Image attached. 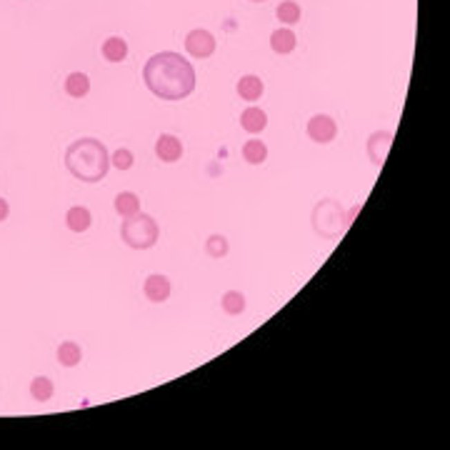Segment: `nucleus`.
<instances>
[{
	"instance_id": "obj_1",
	"label": "nucleus",
	"mask_w": 450,
	"mask_h": 450,
	"mask_svg": "<svg viewBox=\"0 0 450 450\" xmlns=\"http://www.w3.org/2000/svg\"><path fill=\"white\" fill-rule=\"evenodd\" d=\"M143 80L148 91L160 100H183L196 91V68L180 53L163 50L148 58Z\"/></svg>"
},
{
	"instance_id": "obj_2",
	"label": "nucleus",
	"mask_w": 450,
	"mask_h": 450,
	"mask_svg": "<svg viewBox=\"0 0 450 450\" xmlns=\"http://www.w3.org/2000/svg\"><path fill=\"white\" fill-rule=\"evenodd\" d=\"M66 168L83 183H100L111 170V153L98 138H80L68 145Z\"/></svg>"
},
{
	"instance_id": "obj_3",
	"label": "nucleus",
	"mask_w": 450,
	"mask_h": 450,
	"mask_svg": "<svg viewBox=\"0 0 450 450\" xmlns=\"http://www.w3.org/2000/svg\"><path fill=\"white\" fill-rule=\"evenodd\" d=\"M350 225L348 223V216L340 200H333V198H326L320 200L313 208V230L326 238V241H338L340 235L346 233V228Z\"/></svg>"
},
{
	"instance_id": "obj_4",
	"label": "nucleus",
	"mask_w": 450,
	"mask_h": 450,
	"mask_svg": "<svg viewBox=\"0 0 450 450\" xmlns=\"http://www.w3.org/2000/svg\"><path fill=\"white\" fill-rule=\"evenodd\" d=\"M120 238L128 248L133 250H148L153 248L160 238V228L158 223L148 216V213H135L133 218H125L120 225Z\"/></svg>"
},
{
	"instance_id": "obj_5",
	"label": "nucleus",
	"mask_w": 450,
	"mask_h": 450,
	"mask_svg": "<svg viewBox=\"0 0 450 450\" xmlns=\"http://www.w3.org/2000/svg\"><path fill=\"white\" fill-rule=\"evenodd\" d=\"M185 50H188L190 58H210L213 53H216V38H213V33H208V30H203V28H196V30H190L188 35H185Z\"/></svg>"
},
{
	"instance_id": "obj_6",
	"label": "nucleus",
	"mask_w": 450,
	"mask_h": 450,
	"mask_svg": "<svg viewBox=\"0 0 450 450\" xmlns=\"http://www.w3.org/2000/svg\"><path fill=\"white\" fill-rule=\"evenodd\" d=\"M335 135H338V123H335L330 115H323V113H318V115H313L310 120H308V138L313 140V143H333Z\"/></svg>"
},
{
	"instance_id": "obj_7",
	"label": "nucleus",
	"mask_w": 450,
	"mask_h": 450,
	"mask_svg": "<svg viewBox=\"0 0 450 450\" xmlns=\"http://www.w3.org/2000/svg\"><path fill=\"white\" fill-rule=\"evenodd\" d=\"M391 145H393V133L391 131H375L371 138H368V158H371L378 168H383L385 158H388V153H391Z\"/></svg>"
},
{
	"instance_id": "obj_8",
	"label": "nucleus",
	"mask_w": 450,
	"mask_h": 450,
	"mask_svg": "<svg viewBox=\"0 0 450 450\" xmlns=\"http://www.w3.org/2000/svg\"><path fill=\"white\" fill-rule=\"evenodd\" d=\"M170 290H173V288H170V281L160 273L148 275L143 283V293L150 303H165V300L170 298Z\"/></svg>"
},
{
	"instance_id": "obj_9",
	"label": "nucleus",
	"mask_w": 450,
	"mask_h": 450,
	"mask_svg": "<svg viewBox=\"0 0 450 450\" xmlns=\"http://www.w3.org/2000/svg\"><path fill=\"white\" fill-rule=\"evenodd\" d=\"M156 156L163 160V163H176L183 156V143L180 138L170 135V133H163V135L156 140Z\"/></svg>"
},
{
	"instance_id": "obj_10",
	"label": "nucleus",
	"mask_w": 450,
	"mask_h": 450,
	"mask_svg": "<svg viewBox=\"0 0 450 450\" xmlns=\"http://www.w3.org/2000/svg\"><path fill=\"white\" fill-rule=\"evenodd\" d=\"M265 125H268V115H265V111H261V108L250 105V108H245V111L241 113V128L245 133H250V135L263 133L265 131Z\"/></svg>"
},
{
	"instance_id": "obj_11",
	"label": "nucleus",
	"mask_w": 450,
	"mask_h": 450,
	"mask_svg": "<svg viewBox=\"0 0 450 450\" xmlns=\"http://www.w3.org/2000/svg\"><path fill=\"white\" fill-rule=\"evenodd\" d=\"M295 46H298V38H295V33L290 28H278V30L270 33V48H273V53H278V55L293 53Z\"/></svg>"
},
{
	"instance_id": "obj_12",
	"label": "nucleus",
	"mask_w": 450,
	"mask_h": 450,
	"mask_svg": "<svg viewBox=\"0 0 450 450\" xmlns=\"http://www.w3.org/2000/svg\"><path fill=\"white\" fill-rule=\"evenodd\" d=\"M91 223H93V216L85 205H73L66 213V225L73 233H85V230L91 228Z\"/></svg>"
},
{
	"instance_id": "obj_13",
	"label": "nucleus",
	"mask_w": 450,
	"mask_h": 450,
	"mask_svg": "<svg viewBox=\"0 0 450 450\" xmlns=\"http://www.w3.org/2000/svg\"><path fill=\"white\" fill-rule=\"evenodd\" d=\"M263 91H265V83H263L258 75H243V78L238 80V95H241L243 100H248V103L261 100Z\"/></svg>"
},
{
	"instance_id": "obj_14",
	"label": "nucleus",
	"mask_w": 450,
	"mask_h": 450,
	"mask_svg": "<svg viewBox=\"0 0 450 450\" xmlns=\"http://www.w3.org/2000/svg\"><path fill=\"white\" fill-rule=\"evenodd\" d=\"M100 50H103V58L108 60V63H123V60L128 58V43H125L123 38H118V35L105 40Z\"/></svg>"
},
{
	"instance_id": "obj_15",
	"label": "nucleus",
	"mask_w": 450,
	"mask_h": 450,
	"mask_svg": "<svg viewBox=\"0 0 450 450\" xmlns=\"http://www.w3.org/2000/svg\"><path fill=\"white\" fill-rule=\"evenodd\" d=\"M55 358L63 368H75L83 360V350H80L78 343H73V340H66V343H60L58 346V353H55Z\"/></svg>"
},
{
	"instance_id": "obj_16",
	"label": "nucleus",
	"mask_w": 450,
	"mask_h": 450,
	"mask_svg": "<svg viewBox=\"0 0 450 450\" xmlns=\"http://www.w3.org/2000/svg\"><path fill=\"white\" fill-rule=\"evenodd\" d=\"M115 213L120 218H133L135 213H140V198L131 190L125 193H118L115 196Z\"/></svg>"
},
{
	"instance_id": "obj_17",
	"label": "nucleus",
	"mask_w": 450,
	"mask_h": 450,
	"mask_svg": "<svg viewBox=\"0 0 450 450\" xmlns=\"http://www.w3.org/2000/svg\"><path fill=\"white\" fill-rule=\"evenodd\" d=\"M66 93L71 95V98H85L88 93H91V78L85 75V73H71L66 78Z\"/></svg>"
},
{
	"instance_id": "obj_18",
	"label": "nucleus",
	"mask_w": 450,
	"mask_h": 450,
	"mask_svg": "<svg viewBox=\"0 0 450 450\" xmlns=\"http://www.w3.org/2000/svg\"><path fill=\"white\" fill-rule=\"evenodd\" d=\"M243 158L250 165H263L268 158V145L263 140H245L243 143Z\"/></svg>"
},
{
	"instance_id": "obj_19",
	"label": "nucleus",
	"mask_w": 450,
	"mask_h": 450,
	"mask_svg": "<svg viewBox=\"0 0 450 450\" xmlns=\"http://www.w3.org/2000/svg\"><path fill=\"white\" fill-rule=\"evenodd\" d=\"M53 393H55V385H53L50 378H46V375L33 378V383H30V395H33V400L48 403V400L53 398Z\"/></svg>"
},
{
	"instance_id": "obj_20",
	"label": "nucleus",
	"mask_w": 450,
	"mask_h": 450,
	"mask_svg": "<svg viewBox=\"0 0 450 450\" xmlns=\"http://www.w3.org/2000/svg\"><path fill=\"white\" fill-rule=\"evenodd\" d=\"M275 18L285 26H295V23H300V6L295 0H283L281 6L275 8Z\"/></svg>"
},
{
	"instance_id": "obj_21",
	"label": "nucleus",
	"mask_w": 450,
	"mask_h": 450,
	"mask_svg": "<svg viewBox=\"0 0 450 450\" xmlns=\"http://www.w3.org/2000/svg\"><path fill=\"white\" fill-rule=\"evenodd\" d=\"M228 250H230L228 238H225V235H221V233H213L208 241H205V253H208L210 258H216V261L225 258V255H228Z\"/></svg>"
},
{
	"instance_id": "obj_22",
	"label": "nucleus",
	"mask_w": 450,
	"mask_h": 450,
	"mask_svg": "<svg viewBox=\"0 0 450 450\" xmlns=\"http://www.w3.org/2000/svg\"><path fill=\"white\" fill-rule=\"evenodd\" d=\"M221 306L228 315H241L245 310V295L241 290H228V293L223 295Z\"/></svg>"
},
{
	"instance_id": "obj_23",
	"label": "nucleus",
	"mask_w": 450,
	"mask_h": 450,
	"mask_svg": "<svg viewBox=\"0 0 450 450\" xmlns=\"http://www.w3.org/2000/svg\"><path fill=\"white\" fill-rule=\"evenodd\" d=\"M133 163H135V158L128 148H118L111 156V165H115L118 170H131Z\"/></svg>"
},
{
	"instance_id": "obj_24",
	"label": "nucleus",
	"mask_w": 450,
	"mask_h": 450,
	"mask_svg": "<svg viewBox=\"0 0 450 450\" xmlns=\"http://www.w3.org/2000/svg\"><path fill=\"white\" fill-rule=\"evenodd\" d=\"M8 216H10V205H8L6 198H0V223L8 221Z\"/></svg>"
},
{
	"instance_id": "obj_25",
	"label": "nucleus",
	"mask_w": 450,
	"mask_h": 450,
	"mask_svg": "<svg viewBox=\"0 0 450 450\" xmlns=\"http://www.w3.org/2000/svg\"><path fill=\"white\" fill-rule=\"evenodd\" d=\"M253 3H265V0H253Z\"/></svg>"
}]
</instances>
